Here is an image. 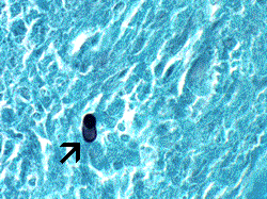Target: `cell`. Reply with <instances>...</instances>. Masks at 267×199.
I'll list each match as a JSON object with an SVG mask.
<instances>
[{
  "instance_id": "obj_1",
  "label": "cell",
  "mask_w": 267,
  "mask_h": 199,
  "mask_svg": "<svg viewBox=\"0 0 267 199\" xmlns=\"http://www.w3.org/2000/svg\"><path fill=\"white\" fill-rule=\"evenodd\" d=\"M96 118L93 114H87L82 123V136L83 140L91 143L96 138Z\"/></svg>"
}]
</instances>
